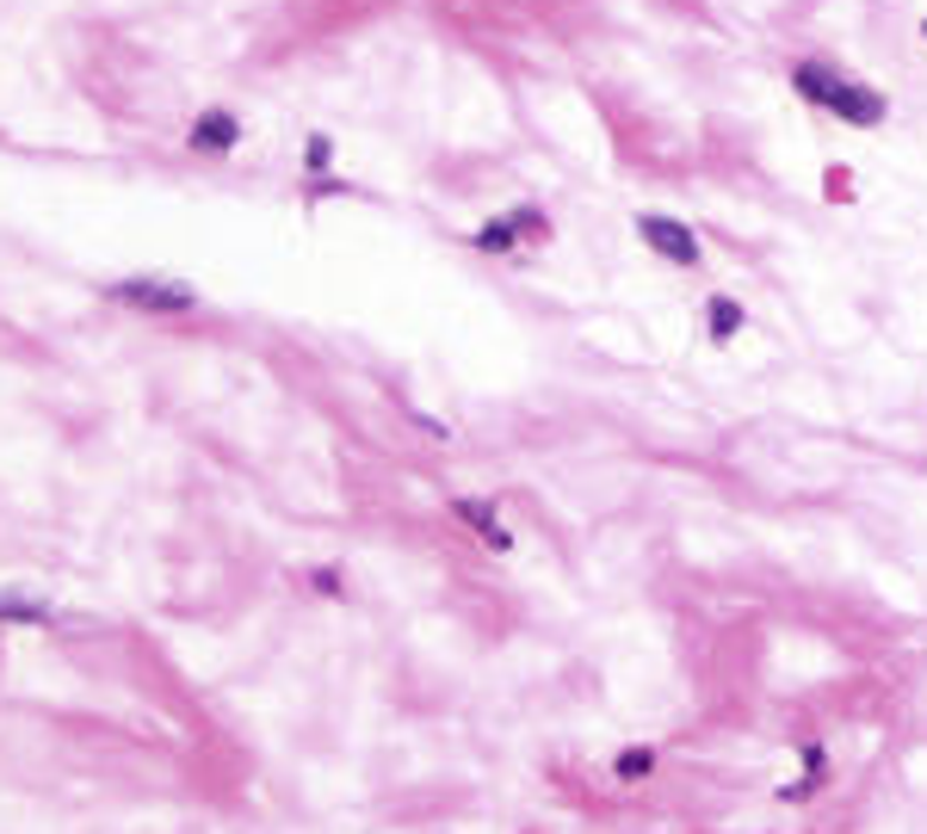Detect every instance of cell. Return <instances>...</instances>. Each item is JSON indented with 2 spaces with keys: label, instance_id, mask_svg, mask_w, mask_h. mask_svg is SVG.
Here are the masks:
<instances>
[{
  "label": "cell",
  "instance_id": "obj_8",
  "mask_svg": "<svg viewBox=\"0 0 927 834\" xmlns=\"http://www.w3.org/2000/svg\"><path fill=\"white\" fill-rule=\"evenodd\" d=\"M470 247H477V254H495V260H513L526 242H520V230H513L508 216H489V223L470 230Z\"/></svg>",
  "mask_w": 927,
  "mask_h": 834
},
{
  "label": "cell",
  "instance_id": "obj_2",
  "mask_svg": "<svg viewBox=\"0 0 927 834\" xmlns=\"http://www.w3.org/2000/svg\"><path fill=\"white\" fill-rule=\"evenodd\" d=\"M105 297L124 303V309H143V316H192L198 309V291L186 278H161V273H136L105 285Z\"/></svg>",
  "mask_w": 927,
  "mask_h": 834
},
{
  "label": "cell",
  "instance_id": "obj_12",
  "mask_svg": "<svg viewBox=\"0 0 927 834\" xmlns=\"http://www.w3.org/2000/svg\"><path fill=\"white\" fill-rule=\"evenodd\" d=\"M304 167H309V180H328V167H334V143L322 136V130H309V143H304Z\"/></svg>",
  "mask_w": 927,
  "mask_h": 834
},
{
  "label": "cell",
  "instance_id": "obj_14",
  "mask_svg": "<svg viewBox=\"0 0 927 834\" xmlns=\"http://www.w3.org/2000/svg\"><path fill=\"white\" fill-rule=\"evenodd\" d=\"M921 43H927V19H921Z\"/></svg>",
  "mask_w": 927,
  "mask_h": 834
},
{
  "label": "cell",
  "instance_id": "obj_7",
  "mask_svg": "<svg viewBox=\"0 0 927 834\" xmlns=\"http://www.w3.org/2000/svg\"><path fill=\"white\" fill-rule=\"evenodd\" d=\"M742 328H748V309H742V303L730 297V291L705 297V340H711V346H730Z\"/></svg>",
  "mask_w": 927,
  "mask_h": 834
},
{
  "label": "cell",
  "instance_id": "obj_1",
  "mask_svg": "<svg viewBox=\"0 0 927 834\" xmlns=\"http://www.w3.org/2000/svg\"><path fill=\"white\" fill-rule=\"evenodd\" d=\"M792 87H797V100H804V105H816V112L841 118V124H854V130H878L884 118H890V100H884L878 87L854 81V74L835 69L828 57L797 62V69H792Z\"/></svg>",
  "mask_w": 927,
  "mask_h": 834
},
{
  "label": "cell",
  "instance_id": "obj_10",
  "mask_svg": "<svg viewBox=\"0 0 927 834\" xmlns=\"http://www.w3.org/2000/svg\"><path fill=\"white\" fill-rule=\"evenodd\" d=\"M655 761H662V754H655L650 742H638V749H619V754H612V779H619V785H650V779H655Z\"/></svg>",
  "mask_w": 927,
  "mask_h": 834
},
{
  "label": "cell",
  "instance_id": "obj_5",
  "mask_svg": "<svg viewBox=\"0 0 927 834\" xmlns=\"http://www.w3.org/2000/svg\"><path fill=\"white\" fill-rule=\"evenodd\" d=\"M797 766L804 773L792 779V785H780V804H811V797L828 792V773H835V761H828V742H797Z\"/></svg>",
  "mask_w": 927,
  "mask_h": 834
},
{
  "label": "cell",
  "instance_id": "obj_4",
  "mask_svg": "<svg viewBox=\"0 0 927 834\" xmlns=\"http://www.w3.org/2000/svg\"><path fill=\"white\" fill-rule=\"evenodd\" d=\"M235 143H242V118H235V105H204V112L186 124V149L204 155V161L235 155Z\"/></svg>",
  "mask_w": 927,
  "mask_h": 834
},
{
  "label": "cell",
  "instance_id": "obj_3",
  "mask_svg": "<svg viewBox=\"0 0 927 834\" xmlns=\"http://www.w3.org/2000/svg\"><path fill=\"white\" fill-rule=\"evenodd\" d=\"M638 235H643V247H650L655 260H668V266H681V273H693V266H705V242H699V230H693V223H681V216L643 211V216H638Z\"/></svg>",
  "mask_w": 927,
  "mask_h": 834
},
{
  "label": "cell",
  "instance_id": "obj_6",
  "mask_svg": "<svg viewBox=\"0 0 927 834\" xmlns=\"http://www.w3.org/2000/svg\"><path fill=\"white\" fill-rule=\"evenodd\" d=\"M451 519H458V526H470V532H477L482 545L495 550V557H508V550H513V532L501 526L495 501H482V495H451Z\"/></svg>",
  "mask_w": 927,
  "mask_h": 834
},
{
  "label": "cell",
  "instance_id": "obj_13",
  "mask_svg": "<svg viewBox=\"0 0 927 834\" xmlns=\"http://www.w3.org/2000/svg\"><path fill=\"white\" fill-rule=\"evenodd\" d=\"M309 588H316L322 600H340V593H347V581H340V569H309Z\"/></svg>",
  "mask_w": 927,
  "mask_h": 834
},
{
  "label": "cell",
  "instance_id": "obj_9",
  "mask_svg": "<svg viewBox=\"0 0 927 834\" xmlns=\"http://www.w3.org/2000/svg\"><path fill=\"white\" fill-rule=\"evenodd\" d=\"M0 624H57V606L38 600V593H13L0 588Z\"/></svg>",
  "mask_w": 927,
  "mask_h": 834
},
{
  "label": "cell",
  "instance_id": "obj_11",
  "mask_svg": "<svg viewBox=\"0 0 927 834\" xmlns=\"http://www.w3.org/2000/svg\"><path fill=\"white\" fill-rule=\"evenodd\" d=\"M508 223L520 230V242H551V216L538 211V204H513Z\"/></svg>",
  "mask_w": 927,
  "mask_h": 834
}]
</instances>
